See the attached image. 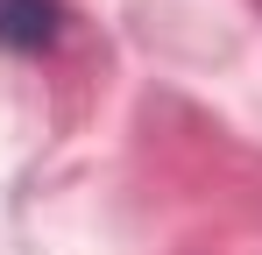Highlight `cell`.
Segmentation results:
<instances>
[{
	"label": "cell",
	"mask_w": 262,
	"mask_h": 255,
	"mask_svg": "<svg viewBox=\"0 0 262 255\" xmlns=\"http://www.w3.org/2000/svg\"><path fill=\"white\" fill-rule=\"evenodd\" d=\"M64 36V7L57 0H0V50L14 57H36Z\"/></svg>",
	"instance_id": "cell-1"
}]
</instances>
